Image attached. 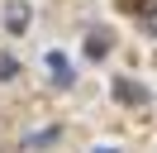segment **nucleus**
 I'll return each mask as SVG.
<instances>
[{
  "mask_svg": "<svg viewBox=\"0 0 157 153\" xmlns=\"http://www.w3.org/2000/svg\"><path fill=\"white\" fill-rule=\"evenodd\" d=\"M109 43H114L109 29H90V34H86V57H90V62H105V57H109Z\"/></svg>",
  "mask_w": 157,
  "mask_h": 153,
  "instance_id": "f257e3e1",
  "label": "nucleus"
},
{
  "mask_svg": "<svg viewBox=\"0 0 157 153\" xmlns=\"http://www.w3.org/2000/svg\"><path fill=\"white\" fill-rule=\"evenodd\" d=\"M5 29L10 34H24L29 29V0H10L5 5Z\"/></svg>",
  "mask_w": 157,
  "mask_h": 153,
  "instance_id": "f03ea898",
  "label": "nucleus"
},
{
  "mask_svg": "<svg viewBox=\"0 0 157 153\" xmlns=\"http://www.w3.org/2000/svg\"><path fill=\"white\" fill-rule=\"evenodd\" d=\"M114 101H124V105H143L147 91H143L138 81H128V76H119V81H114Z\"/></svg>",
  "mask_w": 157,
  "mask_h": 153,
  "instance_id": "7ed1b4c3",
  "label": "nucleus"
},
{
  "mask_svg": "<svg viewBox=\"0 0 157 153\" xmlns=\"http://www.w3.org/2000/svg\"><path fill=\"white\" fill-rule=\"evenodd\" d=\"M19 76V57L14 53H0V81H14Z\"/></svg>",
  "mask_w": 157,
  "mask_h": 153,
  "instance_id": "20e7f679",
  "label": "nucleus"
},
{
  "mask_svg": "<svg viewBox=\"0 0 157 153\" xmlns=\"http://www.w3.org/2000/svg\"><path fill=\"white\" fill-rule=\"evenodd\" d=\"M119 10H128V14H143V10H157V0H114Z\"/></svg>",
  "mask_w": 157,
  "mask_h": 153,
  "instance_id": "39448f33",
  "label": "nucleus"
},
{
  "mask_svg": "<svg viewBox=\"0 0 157 153\" xmlns=\"http://www.w3.org/2000/svg\"><path fill=\"white\" fill-rule=\"evenodd\" d=\"M48 67H52V72L62 76V81H67V62H62V53H52V57H48Z\"/></svg>",
  "mask_w": 157,
  "mask_h": 153,
  "instance_id": "423d86ee",
  "label": "nucleus"
},
{
  "mask_svg": "<svg viewBox=\"0 0 157 153\" xmlns=\"http://www.w3.org/2000/svg\"><path fill=\"white\" fill-rule=\"evenodd\" d=\"M147 29H152V34H157V14H152V19H147Z\"/></svg>",
  "mask_w": 157,
  "mask_h": 153,
  "instance_id": "0eeeda50",
  "label": "nucleus"
},
{
  "mask_svg": "<svg viewBox=\"0 0 157 153\" xmlns=\"http://www.w3.org/2000/svg\"><path fill=\"white\" fill-rule=\"evenodd\" d=\"M95 153H119V148H95Z\"/></svg>",
  "mask_w": 157,
  "mask_h": 153,
  "instance_id": "6e6552de",
  "label": "nucleus"
}]
</instances>
